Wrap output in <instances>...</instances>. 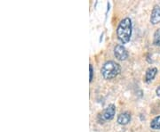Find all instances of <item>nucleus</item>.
Masks as SVG:
<instances>
[{
	"label": "nucleus",
	"instance_id": "0eeeda50",
	"mask_svg": "<svg viewBox=\"0 0 160 132\" xmlns=\"http://www.w3.org/2000/svg\"><path fill=\"white\" fill-rule=\"evenodd\" d=\"M131 121V115L128 113H123L120 114L118 117V122L120 125H126Z\"/></svg>",
	"mask_w": 160,
	"mask_h": 132
},
{
	"label": "nucleus",
	"instance_id": "20e7f679",
	"mask_svg": "<svg viewBox=\"0 0 160 132\" xmlns=\"http://www.w3.org/2000/svg\"><path fill=\"white\" fill-rule=\"evenodd\" d=\"M115 114H116V107L114 104H109L106 109L103 111L102 114V118L103 121H110L114 118Z\"/></svg>",
	"mask_w": 160,
	"mask_h": 132
},
{
	"label": "nucleus",
	"instance_id": "9b49d317",
	"mask_svg": "<svg viewBox=\"0 0 160 132\" xmlns=\"http://www.w3.org/2000/svg\"><path fill=\"white\" fill-rule=\"evenodd\" d=\"M156 93H157V95L158 96V97H160V86L157 88V90H156Z\"/></svg>",
	"mask_w": 160,
	"mask_h": 132
},
{
	"label": "nucleus",
	"instance_id": "6e6552de",
	"mask_svg": "<svg viewBox=\"0 0 160 132\" xmlns=\"http://www.w3.org/2000/svg\"><path fill=\"white\" fill-rule=\"evenodd\" d=\"M150 128L152 129L158 130L160 129V116H157L150 122Z\"/></svg>",
	"mask_w": 160,
	"mask_h": 132
},
{
	"label": "nucleus",
	"instance_id": "423d86ee",
	"mask_svg": "<svg viewBox=\"0 0 160 132\" xmlns=\"http://www.w3.org/2000/svg\"><path fill=\"white\" fill-rule=\"evenodd\" d=\"M157 73H158V69L155 68V67H151V68H149V69L147 70L146 74H145V81H146L147 83L151 82V81L155 79Z\"/></svg>",
	"mask_w": 160,
	"mask_h": 132
},
{
	"label": "nucleus",
	"instance_id": "1a4fd4ad",
	"mask_svg": "<svg viewBox=\"0 0 160 132\" xmlns=\"http://www.w3.org/2000/svg\"><path fill=\"white\" fill-rule=\"evenodd\" d=\"M153 44L155 46H160V28L158 29L154 33V40H153Z\"/></svg>",
	"mask_w": 160,
	"mask_h": 132
},
{
	"label": "nucleus",
	"instance_id": "7ed1b4c3",
	"mask_svg": "<svg viewBox=\"0 0 160 132\" xmlns=\"http://www.w3.org/2000/svg\"><path fill=\"white\" fill-rule=\"evenodd\" d=\"M114 55L116 58L119 61H125L128 57V52L123 45H118L115 46Z\"/></svg>",
	"mask_w": 160,
	"mask_h": 132
},
{
	"label": "nucleus",
	"instance_id": "f257e3e1",
	"mask_svg": "<svg viewBox=\"0 0 160 132\" xmlns=\"http://www.w3.org/2000/svg\"><path fill=\"white\" fill-rule=\"evenodd\" d=\"M132 21L130 18L126 17L123 19L118 24L117 29V35L118 39L122 44H126L131 40L132 36Z\"/></svg>",
	"mask_w": 160,
	"mask_h": 132
},
{
	"label": "nucleus",
	"instance_id": "39448f33",
	"mask_svg": "<svg viewBox=\"0 0 160 132\" xmlns=\"http://www.w3.org/2000/svg\"><path fill=\"white\" fill-rule=\"evenodd\" d=\"M150 23L152 24H158L160 23V6H154L150 15Z\"/></svg>",
	"mask_w": 160,
	"mask_h": 132
},
{
	"label": "nucleus",
	"instance_id": "f03ea898",
	"mask_svg": "<svg viewBox=\"0 0 160 132\" xmlns=\"http://www.w3.org/2000/svg\"><path fill=\"white\" fill-rule=\"evenodd\" d=\"M101 71L105 80H111L119 74L121 71V67L118 63L114 61H109L103 64Z\"/></svg>",
	"mask_w": 160,
	"mask_h": 132
},
{
	"label": "nucleus",
	"instance_id": "9d476101",
	"mask_svg": "<svg viewBox=\"0 0 160 132\" xmlns=\"http://www.w3.org/2000/svg\"><path fill=\"white\" fill-rule=\"evenodd\" d=\"M89 69H90V82H92V80H93V68H92V64H90V66H89Z\"/></svg>",
	"mask_w": 160,
	"mask_h": 132
}]
</instances>
